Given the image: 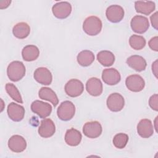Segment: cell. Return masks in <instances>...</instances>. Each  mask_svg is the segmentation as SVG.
Masks as SVG:
<instances>
[{"instance_id": "603a6c76", "label": "cell", "mask_w": 158, "mask_h": 158, "mask_svg": "<svg viewBox=\"0 0 158 158\" xmlns=\"http://www.w3.org/2000/svg\"><path fill=\"white\" fill-rule=\"evenodd\" d=\"M38 96L40 99L51 102L54 107L59 103V99L56 93L48 87H42L38 92Z\"/></svg>"}, {"instance_id": "ba28073f", "label": "cell", "mask_w": 158, "mask_h": 158, "mask_svg": "<svg viewBox=\"0 0 158 158\" xmlns=\"http://www.w3.org/2000/svg\"><path fill=\"white\" fill-rule=\"evenodd\" d=\"M127 88L133 92H139L145 86L144 79L139 75H131L127 77L125 80Z\"/></svg>"}, {"instance_id": "4316f807", "label": "cell", "mask_w": 158, "mask_h": 158, "mask_svg": "<svg viewBox=\"0 0 158 158\" xmlns=\"http://www.w3.org/2000/svg\"><path fill=\"white\" fill-rule=\"evenodd\" d=\"M129 44L135 50H141L146 45V40L142 36L133 35L130 37Z\"/></svg>"}, {"instance_id": "7402d4cb", "label": "cell", "mask_w": 158, "mask_h": 158, "mask_svg": "<svg viewBox=\"0 0 158 158\" xmlns=\"http://www.w3.org/2000/svg\"><path fill=\"white\" fill-rule=\"evenodd\" d=\"M40 55V50L35 45H27L22 51V58L27 62L33 61L37 59Z\"/></svg>"}, {"instance_id": "cb8c5ba5", "label": "cell", "mask_w": 158, "mask_h": 158, "mask_svg": "<svg viewBox=\"0 0 158 158\" xmlns=\"http://www.w3.org/2000/svg\"><path fill=\"white\" fill-rule=\"evenodd\" d=\"M12 33L17 38L24 39L30 35V27L26 22H19L14 26Z\"/></svg>"}, {"instance_id": "f1b7e54d", "label": "cell", "mask_w": 158, "mask_h": 158, "mask_svg": "<svg viewBox=\"0 0 158 158\" xmlns=\"http://www.w3.org/2000/svg\"><path fill=\"white\" fill-rule=\"evenodd\" d=\"M128 141V136L126 133H120L115 135L112 142L114 146L118 149H123L125 147Z\"/></svg>"}, {"instance_id": "5b68a950", "label": "cell", "mask_w": 158, "mask_h": 158, "mask_svg": "<svg viewBox=\"0 0 158 158\" xmlns=\"http://www.w3.org/2000/svg\"><path fill=\"white\" fill-rule=\"evenodd\" d=\"M53 15L57 19H64L68 17L72 12L71 4L66 1L56 3L52 7Z\"/></svg>"}, {"instance_id": "ffe728a7", "label": "cell", "mask_w": 158, "mask_h": 158, "mask_svg": "<svg viewBox=\"0 0 158 158\" xmlns=\"http://www.w3.org/2000/svg\"><path fill=\"white\" fill-rule=\"evenodd\" d=\"M81 138V133L73 128L67 130L65 135V141L70 146H78L80 143Z\"/></svg>"}, {"instance_id": "8fae6325", "label": "cell", "mask_w": 158, "mask_h": 158, "mask_svg": "<svg viewBox=\"0 0 158 158\" xmlns=\"http://www.w3.org/2000/svg\"><path fill=\"white\" fill-rule=\"evenodd\" d=\"M124 10L118 5H111L109 6L106 11L107 20L112 23L120 22L124 17Z\"/></svg>"}, {"instance_id": "6da1fadb", "label": "cell", "mask_w": 158, "mask_h": 158, "mask_svg": "<svg viewBox=\"0 0 158 158\" xmlns=\"http://www.w3.org/2000/svg\"><path fill=\"white\" fill-rule=\"evenodd\" d=\"M102 22L101 19L96 16H89L83 22V30L89 36H95L98 35L102 30Z\"/></svg>"}, {"instance_id": "9c48e42d", "label": "cell", "mask_w": 158, "mask_h": 158, "mask_svg": "<svg viewBox=\"0 0 158 158\" xmlns=\"http://www.w3.org/2000/svg\"><path fill=\"white\" fill-rule=\"evenodd\" d=\"M31 109L33 112L43 118L49 116L52 112V107L49 104L39 100H36L31 103Z\"/></svg>"}, {"instance_id": "d6a6232c", "label": "cell", "mask_w": 158, "mask_h": 158, "mask_svg": "<svg viewBox=\"0 0 158 158\" xmlns=\"http://www.w3.org/2000/svg\"><path fill=\"white\" fill-rule=\"evenodd\" d=\"M10 2H11V1H9V0L1 1H0V9H3L7 8V7L9 6Z\"/></svg>"}, {"instance_id": "2e32d148", "label": "cell", "mask_w": 158, "mask_h": 158, "mask_svg": "<svg viewBox=\"0 0 158 158\" xmlns=\"http://www.w3.org/2000/svg\"><path fill=\"white\" fill-rule=\"evenodd\" d=\"M9 148L14 152H23L27 148V142L22 136L15 135L12 136L8 140Z\"/></svg>"}, {"instance_id": "9a60e30c", "label": "cell", "mask_w": 158, "mask_h": 158, "mask_svg": "<svg viewBox=\"0 0 158 158\" xmlns=\"http://www.w3.org/2000/svg\"><path fill=\"white\" fill-rule=\"evenodd\" d=\"M102 79L107 85H115L120 82L121 77L117 70L114 68H110L106 69L102 71Z\"/></svg>"}, {"instance_id": "d6986e66", "label": "cell", "mask_w": 158, "mask_h": 158, "mask_svg": "<svg viewBox=\"0 0 158 158\" xmlns=\"http://www.w3.org/2000/svg\"><path fill=\"white\" fill-rule=\"evenodd\" d=\"M127 65L137 72H141L146 69L147 63L146 60L140 56L133 55L127 59Z\"/></svg>"}, {"instance_id": "1f68e13d", "label": "cell", "mask_w": 158, "mask_h": 158, "mask_svg": "<svg viewBox=\"0 0 158 158\" xmlns=\"http://www.w3.org/2000/svg\"><path fill=\"white\" fill-rule=\"evenodd\" d=\"M157 19H158V15H157V12H156L154 14H153L151 17H150V20H151V25L153 27V28H154L156 30H158V24H157Z\"/></svg>"}, {"instance_id": "44dd1931", "label": "cell", "mask_w": 158, "mask_h": 158, "mask_svg": "<svg viewBox=\"0 0 158 158\" xmlns=\"http://www.w3.org/2000/svg\"><path fill=\"white\" fill-rule=\"evenodd\" d=\"M135 8L138 13L148 15L155 10L156 4L153 1H137L135 2Z\"/></svg>"}, {"instance_id": "ac0fdd59", "label": "cell", "mask_w": 158, "mask_h": 158, "mask_svg": "<svg viewBox=\"0 0 158 158\" xmlns=\"http://www.w3.org/2000/svg\"><path fill=\"white\" fill-rule=\"evenodd\" d=\"M87 92L93 96H98L102 93L103 87L101 80L96 77L89 78L86 83Z\"/></svg>"}, {"instance_id": "52a82bcc", "label": "cell", "mask_w": 158, "mask_h": 158, "mask_svg": "<svg viewBox=\"0 0 158 158\" xmlns=\"http://www.w3.org/2000/svg\"><path fill=\"white\" fill-rule=\"evenodd\" d=\"M107 106L112 112H119L122 110L125 105L123 97L118 93L110 94L107 99Z\"/></svg>"}, {"instance_id": "277c9868", "label": "cell", "mask_w": 158, "mask_h": 158, "mask_svg": "<svg viewBox=\"0 0 158 158\" xmlns=\"http://www.w3.org/2000/svg\"><path fill=\"white\" fill-rule=\"evenodd\" d=\"M65 92L70 97L75 98L81 95L84 90L83 84L77 79H71L65 85Z\"/></svg>"}, {"instance_id": "30bf717a", "label": "cell", "mask_w": 158, "mask_h": 158, "mask_svg": "<svg viewBox=\"0 0 158 158\" xmlns=\"http://www.w3.org/2000/svg\"><path fill=\"white\" fill-rule=\"evenodd\" d=\"M102 128L101 123L98 121L88 122L83 127L84 135L89 138H96L102 133Z\"/></svg>"}, {"instance_id": "3957f363", "label": "cell", "mask_w": 158, "mask_h": 158, "mask_svg": "<svg viewBox=\"0 0 158 158\" xmlns=\"http://www.w3.org/2000/svg\"><path fill=\"white\" fill-rule=\"evenodd\" d=\"M75 113V107L74 104L69 101L62 102L57 110V114L59 119L63 121L71 120Z\"/></svg>"}, {"instance_id": "5bb4252c", "label": "cell", "mask_w": 158, "mask_h": 158, "mask_svg": "<svg viewBox=\"0 0 158 158\" xmlns=\"http://www.w3.org/2000/svg\"><path fill=\"white\" fill-rule=\"evenodd\" d=\"M9 117L14 122L21 121L25 115V109L23 106L15 102H10L7 109Z\"/></svg>"}, {"instance_id": "8992f818", "label": "cell", "mask_w": 158, "mask_h": 158, "mask_svg": "<svg viewBox=\"0 0 158 158\" xmlns=\"http://www.w3.org/2000/svg\"><path fill=\"white\" fill-rule=\"evenodd\" d=\"M130 25L133 31L139 34H143L148 30L149 23L146 17L138 15L131 19Z\"/></svg>"}, {"instance_id": "484cf974", "label": "cell", "mask_w": 158, "mask_h": 158, "mask_svg": "<svg viewBox=\"0 0 158 158\" xmlns=\"http://www.w3.org/2000/svg\"><path fill=\"white\" fill-rule=\"evenodd\" d=\"M98 61L103 66H111L115 62V56L114 54L109 51H101L97 54Z\"/></svg>"}, {"instance_id": "836d02e7", "label": "cell", "mask_w": 158, "mask_h": 158, "mask_svg": "<svg viewBox=\"0 0 158 158\" xmlns=\"http://www.w3.org/2000/svg\"><path fill=\"white\" fill-rule=\"evenodd\" d=\"M152 72L154 73V75L156 76V77L157 78V60H156L154 62L152 63Z\"/></svg>"}, {"instance_id": "f546056e", "label": "cell", "mask_w": 158, "mask_h": 158, "mask_svg": "<svg viewBox=\"0 0 158 158\" xmlns=\"http://www.w3.org/2000/svg\"><path fill=\"white\" fill-rule=\"evenodd\" d=\"M158 95L154 94L151 96L149 99V105L151 108L156 111L158 110Z\"/></svg>"}, {"instance_id": "d4e9b609", "label": "cell", "mask_w": 158, "mask_h": 158, "mask_svg": "<svg viewBox=\"0 0 158 158\" xmlns=\"http://www.w3.org/2000/svg\"><path fill=\"white\" fill-rule=\"evenodd\" d=\"M77 59L81 66L88 67L94 60V55L91 51L84 50L78 53Z\"/></svg>"}, {"instance_id": "4fadbf2b", "label": "cell", "mask_w": 158, "mask_h": 158, "mask_svg": "<svg viewBox=\"0 0 158 158\" xmlns=\"http://www.w3.org/2000/svg\"><path fill=\"white\" fill-rule=\"evenodd\" d=\"M38 133L44 138L51 137L56 131V127L53 121L50 118H44L41 121L38 128Z\"/></svg>"}, {"instance_id": "83f0119b", "label": "cell", "mask_w": 158, "mask_h": 158, "mask_svg": "<svg viewBox=\"0 0 158 158\" xmlns=\"http://www.w3.org/2000/svg\"><path fill=\"white\" fill-rule=\"evenodd\" d=\"M5 88L6 92L10 96V97L12 98V99L19 103H23L20 93L19 91L17 88L14 84L8 83L6 85Z\"/></svg>"}, {"instance_id": "7c38bea8", "label": "cell", "mask_w": 158, "mask_h": 158, "mask_svg": "<svg viewBox=\"0 0 158 158\" xmlns=\"http://www.w3.org/2000/svg\"><path fill=\"white\" fill-rule=\"evenodd\" d=\"M35 80L40 84L43 85H49L52 83V76L49 71L46 67H39L37 68L33 75Z\"/></svg>"}, {"instance_id": "e0dca14e", "label": "cell", "mask_w": 158, "mask_h": 158, "mask_svg": "<svg viewBox=\"0 0 158 158\" xmlns=\"http://www.w3.org/2000/svg\"><path fill=\"white\" fill-rule=\"evenodd\" d=\"M137 132L143 138L151 137L154 133L153 125L151 121L148 118L141 120L137 125Z\"/></svg>"}, {"instance_id": "7a4b0ae2", "label": "cell", "mask_w": 158, "mask_h": 158, "mask_svg": "<svg viewBox=\"0 0 158 158\" xmlns=\"http://www.w3.org/2000/svg\"><path fill=\"white\" fill-rule=\"evenodd\" d=\"M25 67L20 61H13L10 62L7 69L8 78L12 81L20 80L25 75Z\"/></svg>"}, {"instance_id": "4dcf8cb0", "label": "cell", "mask_w": 158, "mask_h": 158, "mask_svg": "<svg viewBox=\"0 0 158 158\" xmlns=\"http://www.w3.org/2000/svg\"><path fill=\"white\" fill-rule=\"evenodd\" d=\"M149 48L155 51H158V37L157 36L152 38L148 42Z\"/></svg>"}]
</instances>
